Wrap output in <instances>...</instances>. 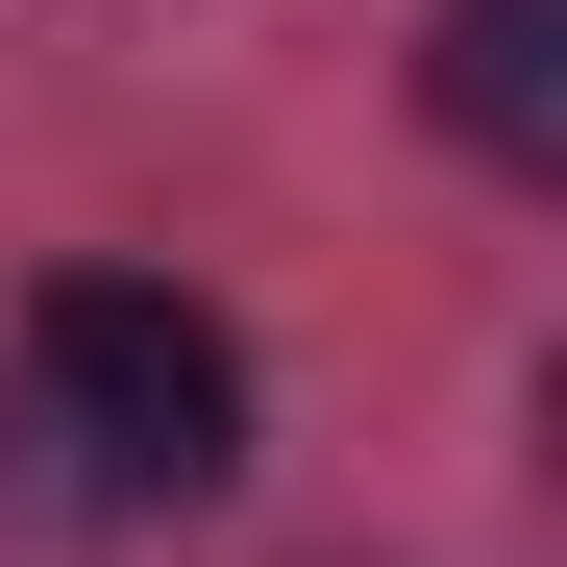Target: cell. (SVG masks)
Segmentation results:
<instances>
[{
	"mask_svg": "<svg viewBox=\"0 0 567 567\" xmlns=\"http://www.w3.org/2000/svg\"><path fill=\"white\" fill-rule=\"evenodd\" d=\"M25 420L74 444L100 518H198L247 468V346L173 297V271H50L25 297Z\"/></svg>",
	"mask_w": 567,
	"mask_h": 567,
	"instance_id": "cell-1",
	"label": "cell"
},
{
	"mask_svg": "<svg viewBox=\"0 0 567 567\" xmlns=\"http://www.w3.org/2000/svg\"><path fill=\"white\" fill-rule=\"evenodd\" d=\"M420 100H444L468 148H494V173H567V0H444Z\"/></svg>",
	"mask_w": 567,
	"mask_h": 567,
	"instance_id": "cell-2",
	"label": "cell"
}]
</instances>
